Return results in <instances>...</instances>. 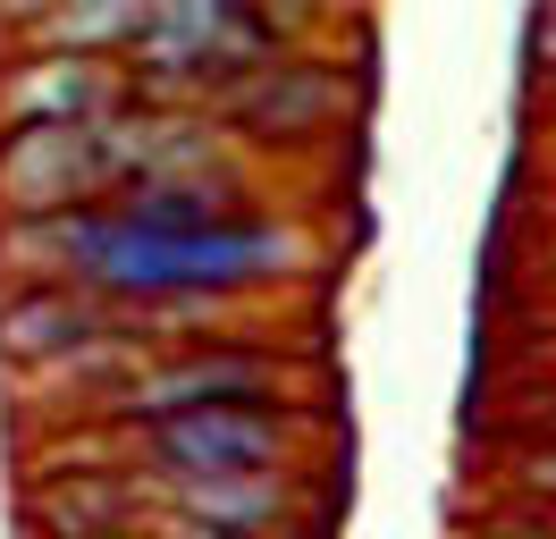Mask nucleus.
Returning <instances> with one entry per match:
<instances>
[{"mask_svg": "<svg viewBox=\"0 0 556 539\" xmlns=\"http://www.w3.org/2000/svg\"><path fill=\"white\" fill-rule=\"evenodd\" d=\"M320 422L304 404H237V413H177L127 438V464L161 480H228V472H313Z\"/></svg>", "mask_w": 556, "mask_h": 539, "instance_id": "20e7f679", "label": "nucleus"}, {"mask_svg": "<svg viewBox=\"0 0 556 539\" xmlns=\"http://www.w3.org/2000/svg\"><path fill=\"white\" fill-rule=\"evenodd\" d=\"M270 60L287 51L253 0H152V26L127 51V85L161 110H228V93Z\"/></svg>", "mask_w": 556, "mask_h": 539, "instance_id": "f03ea898", "label": "nucleus"}, {"mask_svg": "<svg viewBox=\"0 0 556 539\" xmlns=\"http://www.w3.org/2000/svg\"><path fill=\"white\" fill-rule=\"evenodd\" d=\"M354 110V76L338 60H320V51H287L270 60L262 76H244L228 110H219V127L237 135L244 152H304L313 135L346 127Z\"/></svg>", "mask_w": 556, "mask_h": 539, "instance_id": "0eeeda50", "label": "nucleus"}, {"mask_svg": "<svg viewBox=\"0 0 556 539\" xmlns=\"http://www.w3.org/2000/svg\"><path fill=\"white\" fill-rule=\"evenodd\" d=\"M110 539H161V531H110Z\"/></svg>", "mask_w": 556, "mask_h": 539, "instance_id": "f8f14e48", "label": "nucleus"}, {"mask_svg": "<svg viewBox=\"0 0 556 539\" xmlns=\"http://www.w3.org/2000/svg\"><path fill=\"white\" fill-rule=\"evenodd\" d=\"M320 253H329L320 228L278 202H253L219 228H161L127 202L0 228V270L17 287H85V296L118 303L127 321H152L169 303H262L313 278Z\"/></svg>", "mask_w": 556, "mask_h": 539, "instance_id": "f257e3e1", "label": "nucleus"}, {"mask_svg": "<svg viewBox=\"0 0 556 539\" xmlns=\"http://www.w3.org/2000/svg\"><path fill=\"white\" fill-rule=\"evenodd\" d=\"M548 177H556V135H548Z\"/></svg>", "mask_w": 556, "mask_h": 539, "instance_id": "ddd939ff", "label": "nucleus"}, {"mask_svg": "<svg viewBox=\"0 0 556 539\" xmlns=\"http://www.w3.org/2000/svg\"><path fill=\"white\" fill-rule=\"evenodd\" d=\"M548 404H556V397H548Z\"/></svg>", "mask_w": 556, "mask_h": 539, "instance_id": "4468645a", "label": "nucleus"}, {"mask_svg": "<svg viewBox=\"0 0 556 539\" xmlns=\"http://www.w3.org/2000/svg\"><path fill=\"white\" fill-rule=\"evenodd\" d=\"M522 51H531V67L556 85V0L548 9H531V26H522Z\"/></svg>", "mask_w": 556, "mask_h": 539, "instance_id": "9b49d317", "label": "nucleus"}, {"mask_svg": "<svg viewBox=\"0 0 556 539\" xmlns=\"http://www.w3.org/2000/svg\"><path fill=\"white\" fill-rule=\"evenodd\" d=\"M152 26V0H35L26 17H9L0 42L17 51H60V60H118L143 42Z\"/></svg>", "mask_w": 556, "mask_h": 539, "instance_id": "9d476101", "label": "nucleus"}, {"mask_svg": "<svg viewBox=\"0 0 556 539\" xmlns=\"http://www.w3.org/2000/svg\"><path fill=\"white\" fill-rule=\"evenodd\" d=\"M295 388H320V363L278 346V337H203V346H161L152 371L118 397L110 430L136 438L177 413H237V404H295Z\"/></svg>", "mask_w": 556, "mask_h": 539, "instance_id": "7ed1b4c3", "label": "nucleus"}, {"mask_svg": "<svg viewBox=\"0 0 556 539\" xmlns=\"http://www.w3.org/2000/svg\"><path fill=\"white\" fill-rule=\"evenodd\" d=\"M136 101L118 60H60L0 42V135L9 127H102Z\"/></svg>", "mask_w": 556, "mask_h": 539, "instance_id": "6e6552de", "label": "nucleus"}, {"mask_svg": "<svg viewBox=\"0 0 556 539\" xmlns=\"http://www.w3.org/2000/svg\"><path fill=\"white\" fill-rule=\"evenodd\" d=\"M118 329H127V312L85 296V287H9L0 296V371L42 379V371L76 363L85 346H102Z\"/></svg>", "mask_w": 556, "mask_h": 539, "instance_id": "1a4fd4ad", "label": "nucleus"}, {"mask_svg": "<svg viewBox=\"0 0 556 539\" xmlns=\"http://www.w3.org/2000/svg\"><path fill=\"white\" fill-rule=\"evenodd\" d=\"M143 472V464H136ZM152 480L161 539H295L313 531V472H228V480Z\"/></svg>", "mask_w": 556, "mask_h": 539, "instance_id": "39448f33", "label": "nucleus"}, {"mask_svg": "<svg viewBox=\"0 0 556 539\" xmlns=\"http://www.w3.org/2000/svg\"><path fill=\"white\" fill-rule=\"evenodd\" d=\"M102 127H9L0 135V228L118 202V161H110Z\"/></svg>", "mask_w": 556, "mask_h": 539, "instance_id": "423d86ee", "label": "nucleus"}]
</instances>
